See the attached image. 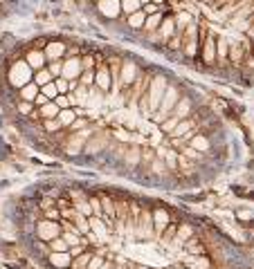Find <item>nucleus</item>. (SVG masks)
Wrapping results in <instances>:
<instances>
[{
    "label": "nucleus",
    "instance_id": "f257e3e1",
    "mask_svg": "<svg viewBox=\"0 0 254 269\" xmlns=\"http://www.w3.org/2000/svg\"><path fill=\"white\" fill-rule=\"evenodd\" d=\"M167 85H169V83H167V79L162 74H158V76H153V79H151L149 92H146L151 115H156L158 108H160V101H162V97H165V92H167Z\"/></svg>",
    "mask_w": 254,
    "mask_h": 269
},
{
    "label": "nucleus",
    "instance_id": "f03ea898",
    "mask_svg": "<svg viewBox=\"0 0 254 269\" xmlns=\"http://www.w3.org/2000/svg\"><path fill=\"white\" fill-rule=\"evenodd\" d=\"M133 236L137 238V240H149V238H153V211L149 209V206H142L140 209V215H137L135 220V233Z\"/></svg>",
    "mask_w": 254,
    "mask_h": 269
},
{
    "label": "nucleus",
    "instance_id": "7ed1b4c3",
    "mask_svg": "<svg viewBox=\"0 0 254 269\" xmlns=\"http://www.w3.org/2000/svg\"><path fill=\"white\" fill-rule=\"evenodd\" d=\"M9 81H11V85H16V88H23V85H27L29 81H32V67L27 65V61H18V63L11 65Z\"/></svg>",
    "mask_w": 254,
    "mask_h": 269
},
{
    "label": "nucleus",
    "instance_id": "20e7f679",
    "mask_svg": "<svg viewBox=\"0 0 254 269\" xmlns=\"http://www.w3.org/2000/svg\"><path fill=\"white\" fill-rule=\"evenodd\" d=\"M90 134H92L90 128H84V130H79V133H70L68 134V139H66V146H63L66 153L68 155H79L81 150H84V146H85Z\"/></svg>",
    "mask_w": 254,
    "mask_h": 269
},
{
    "label": "nucleus",
    "instance_id": "39448f33",
    "mask_svg": "<svg viewBox=\"0 0 254 269\" xmlns=\"http://www.w3.org/2000/svg\"><path fill=\"white\" fill-rule=\"evenodd\" d=\"M36 236L43 242H50L54 238H59L61 236V220L59 222H54V220H41L36 224Z\"/></svg>",
    "mask_w": 254,
    "mask_h": 269
},
{
    "label": "nucleus",
    "instance_id": "423d86ee",
    "mask_svg": "<svg viewBox=\"0 0 254 269\" xmlns=\"http://www.w3.org/2000/svg\"><path fill=\"white\" fill-rule=\"evenodd\" d=\"M137 74H140V67H137L133 61H124L122 70H119V88H122V90L131 88L133 81L137 79Z\"/></svg>",
    "mask_w": 254,
    "mask_h": 269
},
{
    "label": "nucleus",
    "instance_id": "0eeeda50",
    "mask_svg": "<svg viewBox=\"0 0 254 269\" xmlns=\"http://www.w3.org/2000/svg\"><path fill=\"white\" fill-rule=\"evenodd\" d=\"M108 139H110V134L108 133H97V134H90L88 137V141H85V146H84V150L88 155H97V153H101V150L108 146Z\"/></svg>",
    "mask_w": 254,
    "mask_h": 269
},
{
    "label": "nucleus",
    "instance_id": "6e6552de",
    "mask_svg": "<svg viewBox=\"0 0 254 269\" xmlns=\"http://www.w3.org/2000/svg\"><path fill=\"white\" fill-rule=\"evenodd\" d=\"M94 85L101 92H110L113 90V76H110V70L106 63L97 65V70H94Z\"/></svg>",
    "mask_w": 254,
    "mask_h": 269
},
{
    "label": "nucleus",
    "instance_id": "1a4fd4ad",
    "mask_svg": "<svg viewBox=\"0 0 254 269\" xmlns=\"http://www.w3.org/2000/svg\"><path fill=\"white\" fill-rule=\"evenodd\" d=\"M250 52H252V50H250L248 43H232L230 52H227V61H230L234 67H241L243 61H245V56H248Z\"/></svg>",
    "mask_w": 254,
    "mask_h": 269
},
{
    "label": "nucleus",
    "instance_id": "9d476101",
    "mask_svg": "<svg viewBox=\"0 0 254 269\" xmlns=\"http://www.w3.org/2000/svg\"><path fill=\"white\" fill-rule=\"evenodd\" d=\"M81 72H84V67H81V59H79V56H68V59L63 61V72H61L63 79L77 81L81 76Z\"/></svg>",
    "mask_w": 254,
    "mask_h": 269
},
{
    "label": "nucleus",
    "instance_id": "9b49d317",
    "mask_svg": "<svg viewBox=\"0 0 254 269\" xmlns=\"http://www.w3.org/2000/svg\"><path fill=\"white\" fill-rule=\"evenodd\" d=\"M200 59L205 65L216 63V38H214V34H207V38L200 43Z\"/></svg>",
    "mask_w": 254,
    "mask_h": 269
},
{
    "label": "nucleus",
    "instance_id": "f8f14e48",
    "mask_svg": "<svg viewBox=\"0 0 254 269\" xmlns=\"http://www.w3.org/2000/svg\"><path fill=\"white\" fill-rule=\"evenodd\" d=\"M151 211H153V236L160 238L162 231L167 229V224L171 222V215L165 206H156V209H151Z\"/></svg>",
    "mask_w": 254,
    "mask_h": 269
},
{
    "label": "nucleus",
    "instance_id": "ddd939ff",
    "mask_svg": "<svg viewBox=\"0 0 254 269\" xmlns=\"http://www.w3.org/2000/svg\"><path fill=\"white\" fill-rule=\"evenodd\" d=\"M88 224H90V233L92 236H97V240L104 245L106 238H108V227H106V220H101L99 215H90L88 218Z\"/></svg>",
    "mask_w": 254,
    "mask_h": 269
},
{
    "label": "nucleus",
    "instance_id": "4468645a",
    "mask_svg": "<svg viewBox=\"0 0 254 269\" xmlns=\"http://www.w3.org/2000/svg\"><path fill=\"white\" fill-rule=\"evenodd\" d=\"M97 9L101 11V16H106V18H117L119 14H122V5H119V0H99L97 2Z\"/></svg>",
    "mask_w": 254,
    "mask_h": 269
},
{
    "label": "nucleus",
    "instance_id": "2eb2a0df",
    "mask_svg": "<svg viewBox=\"0 0 254 269\" xmlns=\"http://www.w3.org/2000/svg\"><path fill=\"white\" fill-rule=\"evenodd\" d=\"M25 61H27V65L32 67V70H43V67H47V59H45V52L43 50H29L27 56H25Z\"/></svg>",
    "mask_w": 254,
    "mask_h": 269
},
{
    "label": "nucleus",
    "instance_id": "dca6fc26",
    "mask_svg": "<svg viewBox=\"0 0 254 269\" xmlns=\"http://www.w3.org/2000/svg\"><path fill=\"white\" fill-rule=\"evenodd\" d=\"M182 249H184V254L187 256H207V247H205V242L200 240V238H189L187 242L182 245Z\"/></svg>",
    "mask_w": 254,
    "mask_h": 269
},
{
    "label": "nucleus",
    "instance_id": "f3484780",
    "mask_svg": "<svg viewBox=\"0 0 254 269\" xmlns=\"http://www.w3.org/2000/svg\"><path fill=\"white\" fill-rule=\"evenodd\" d=\"M66 50H68V47L63 45L61 41H52V43H47L43 52H45V59H47V63H50V61H59V59H61V56L66 54Z\"/></svg>",
    "mask_w": 254,
    "mask_h": 269
},
{
    "label": "nucleus",
    "instance_id": "a211bd4d",
    "mask_svg": "<svg viewBox=\"0 0 254 269\" xmlns=\"http://www.w3.org/2000/svg\"><path fill=\"white\" fill-rule=\"evenodd\" d=\"M184 267H187V269H212L214 263H212L209 256H187Z\"/></svg>",
    "mask_w": 254,
    "mask_h": 269
},
{
    "label": "nucleus",
    "instance_id": "6ab92c4d",
    "mask_svg": "<svg viewBox=\"0 0 254 269\" xmlns=\"http://www.w3.org/2000/svg\"><path fill=\"white\" fill-rule=\"evenodd\" d=\"M191 110H193V103H191V99H187V97H180V101L175 103V108L171 110V115L173 117H178V119H187L189 115H191Z\"/></svg>",
    "mask_w": 254,
    "mask_h": 269
},
{
    "label": "nucleus",
    "instance_id": "aec40b11",
    "mask_svg": "<svg viewBox=\"0 0 254 269\" xmlns=\"http://www.w3.org/2000/svg\"><path fill=\"white\" fill-rule=\"evenodd\" d=\"M173 20H175V34H180V36H182L184 29H187L189 25L193 23V16H191V11H180V14L173 16Z\"/></svg>",
    "mask_w": 254,
    "mask_h": 269
},
{
    "label": "nucleus",
    "instance_id": "412c9836",
    "mask_svg": "<svg viewBox=\"0 0 254 269\" xmlns=\"http://www.w3.org/2000/svg\"><path fill=\"white\" fill-rule=\"evenodd\" d=\"M50 260H52L54 267L68 269L72 263V256H70V251H52V254H50Z\"/></svg>",
    "mask_w": 254,
    "mask_h": 269
},
{
    "label": "nucleus",
    "instance_id": "4be33fe9",
    "mask_svg": "<svg viewBox=\"0 0 254 269\" xmlns=\"http://www.w3.org/2000/svg\"><path fill=\"white\" fill-rule=\"evenodd\" d=\"M158 34L162 36V41H169L171 36L175 34V20H173V16H167V18H162V25H160V29H158Z\"/></svg>",
    "mask_w": 254,
    "mask_h": 269
},
{
    "label": "nucleus",
    "instance_id": "5701e85b",
    "mask_svg": "<svg viewBox=\"0 0 254 269\" xmlns=\"http://www.w3.org/2000/svg\"><path fill=\"white\" fill-rule=\"evenodd\" d=\"M189 146H191V148H196L198 153H205V150H209V146H212V141L207 139V137H205V134H200V133H196L191 137V139H189Z\"/></svg>",
    "mask_w": 254,
    "mask_h": 269
},
{
    "label": "nucleus",
    "instance_id": "b1692460",
    "mask_svg": "<svg viewBox=\"0 0 254 269\" xmlns=\"http://www.w3.org/2000/svg\"><path fill=\"white\" fill-rule=\"evenodd\" d=\"M41 92V88H38L36 83H34V81H29L27 85H23V88H20V92H18V97L23 99V101H32L34 103V99H36V94Z\"/></svg>",
    "mask_w": 254,
    "mask_h": 269
},
{
    "label": "nucleus",
    "instance_id": "393cba45",
    "mask_svg": "<svg viewBox=\"0 0 254 269\" xmlns=\"http://www.w3.org/2000/svg\"><path fill=\"white\" fill-rule=\"evenodd\" d=\"M59 112H61V108H59L54 101H47L45 106L38 108V115H41V121H43V119H54V117H59Z\"/></svg>",
    "mask_w": 254,
    "mask_h": 269
},
{
    "label": "nucleus",
    "instance_id": "a878e982",
    "mask_svg": "<svg viewBox=\"0 0 254 269\" xmlns=\"http://www.w3.org/2000/svg\"><path fill=\"white\" fill-rule=\"evenodd\" d=\"M227 52H230V43L225 38L216 41V63L218 65H227Z\"/></svg>",
    "mask_w": 254,
    "mask_h": 269
},
{
    "label": "nucleus",
    "instance_id": "bb28decb",
    "mask_svg": "<svg viewBox=\"0 0 254 269\" xmlns=\"http://www.w3.org/2000/svg\"><path fill=\"white\" fill-rule=\"evenodd\" d=\"M189 238H193V227L191 224H178V231H175V240L173 242H178V245L182 247Z\"/></svg>",
    "mask_w": 254,
    "mask_h": 269
},
{
    "label": "nucleus",
    "instance_id": "cd10ccee",
    "mask_svg": "<svg viewBox=\"0 0 254 269\" xmlns=\"http://www.w3.org/2000/svg\"><path fill=\"white\" fill-rule=\"evenodd\" d=\"M160 25H162V11H158V14H153V16H146L144 32L146 34H153V32H158V29H160Z\"/></svg>",
    "mask_w": 254,
    "mask_h": 269
},
{
    "label": "nucleus",
    "instance_id": "c85d7f7f",
    "mask_svg": "<svg viewBox=\"0 0 254 269\" xmlns=\"http://www.w3.org/2000/svg\"><path fill=\"white\" fill-rule=\"evenodd\" d=\"M175 173H182L184 177L193 175V173H196V168H193V162H191V159H187L184 155L178 153V168H175Z\"/></svg>",
    "mask_w": 254,
    "mask_h": 269
},
{
    "label": "nucleus",
    "instance_id": "c756f323",
    "mask_svg": "<svg viewBox=\"0 0 254 269\" xmlns=\"http://www.w3.org/2000/svg\"><path fill=\"white\" fill-rule=\"evenodd\" d=\"M142 159V150L137 148V146H128L126 148V155H124V162L128 164V166H137Z\"/></svg>",
    "mask_w": 254,
    "mask_h": 269
},
{
    "label": "nucleus",
    "instance_id": "7c9ffc66",
    "mask_svg": "<svg viewBox=\"0 0 254 269\" xmlns=\"http://www.w3.org/2000/svg\"><path fill=\"white\" fill-rule=\"evenodd\" d=\"M32 81L38 85V88H43V85H47V83H52V74H50V70L47 67H43V70H36V74L32 76Z\"/></svg>",
    "mask_w": 254,
    "mask_h": 269
},
{
    "label": "nucleus",
    "instance_id": "2f4dec72",
    "mask_svg": "<svg viewBox=\"0 0 254 269\" xmlns=\"http://www.w3.org/2000/svg\"><path fill=\"white\" fill-rule=\"evenodd\" d=\"M119 5H122V14H126V18L131 14H135V11L142 9L140 0H119Z\"/></svg>",
    "mask_w": 254,
    "mask_h": 269
},
{
    "label": "nucleus",
    "instance_id": "473e14b6",
    "mask_svg": "<svg viewBox=\"0 0 254 269\" xmlns=\"http://www.w3.org/2000/svg\"><path fill=\"white\" fill-rule=\"evenodd\" d=\"M144 20H146V14L140 9V11H135V14L128 16L126 23H128V27L131 29H140V27H144Z\"/></svg>",
    "mask_w": 254,
    "mask_h": 269
},
{
    "label": "nucleus",
    "instance_id": "72a5a7b5",
    "mask_svg": "<svg viewBox=\"0 0 254 269\" xmlns=\"http://www.w3.org/2000/svg\"><path fill=\"white\" fill-rule=\"evenodd\" d=\"M57 119L61 121V126H63V128H70V126H72V121L77 119V112L72 110V108H66V110H61V112H59V117H57Z\"/></svg>",
    "mask_w": 254,
    "mask_h": 269
},
{
    "label": "nucleus",
    "instance_id": "f704fd0d",
    "mask_svg": "<svg viewBox=\"0 0 254 269\" xmlns=\"http://www.w3.org/2000/svg\"><path fill=\"white\" fill-rule=\"evenodd\" d=\"M175 231H178V224H175V222H169V224H167V229L162 231L160 240L165 242V245H171V242L175 240Z\"/></svg>",
    "mask_w": 254,
    "mask_h": 269
},
{
    "label": "nucleus",
    "instance_id": "c9c22d12",
    "mask_svg": "<svg viewBox=\"0 0 254 269\" xmlns=\"http://www.w3.org/2000/svg\"><path fill=\"white\" fill-rule=\"evenodd\" d=\"M182 119H178V117H173V115H169L165 121H160V128H162V133H167V134H171L175 130V126L180 124Z\"/></svg>",
    "mask_w": 254,
    "mask_h": 269
},
{
    "label": "nucleus",
    "instance_id": "e433bc0d",
    "mask_svg": "<svg viewBox=\"0 0 254 269\" xmlns=\"http://www.w3.org/2000/svg\"><path fill=\"white\" fill-rule=\"evenodd\" d=\"M162 159H165V164H167V171H175V168H178V153H175V150H165Z\"/></svg>",
    "mask_w": 254,
    "mask_h": 269
},
{
    "label": "nucleus",
    "instance_id": "4c0bfd02",
    "mask_svg": "<svg viewBox=\"0 0 254 269\" xmlns=\"http://www.w3.org/2000/svg\"><path fill=\"white\" fill-rule=\"evenodd\" d=\"M47 247H50V251H70V247H68V242L63 240L61 236L54 238V240L47 242Z\"/></svg>",
    "mask_w": 254,
    "mask_h": 269
},
{
    "label": "nucleus",
    "instance_id": "58836bf2",
    "mask_svg": "<svg viewBox=\"0 0 254 269\" xmlns=\"http://www.w3.org/2000/svg\"><path fill=\"white\" fill-rule=\"evenodd\" d=\"M43 128H45V133H54V134H57L63 126H61V121L54 117V119H43Z\"/></svg>",
    "mask_w": 254,
    "mask_h": 269
},
{
    "label": "nucleus",
    "instance_id": "ea45409f",
    "mask_svg": "<svg viewBox=\"0 0 254 269\" xmlns=\"http://www.w3.org/2000/svg\"><path fill=\"white\" fill-rule=\"evenodd\" d=\"M77 81H79V85H84V88H90V85H94V70H84Z\"/></svg>",
    "mask_w": 254,
    "mask_h": 269
},
{
    "label": "nucleus",
    "instance_id": "a19ab883",
    "mask_svg": "<svg viewBox=\"0 0 254 269\" xmlns=\"http://www.w3.org/2000/svg\"><path fill=\"white\" fill-rule=\"evenodd\" d=\"M47 70H50L52 79H59L61 72H63V61L61 59H59V61H50V63H47Z\"/></svg>",
    "mask_w": 254,
    "mask_h": 269
},
{
    "label": "nucleus",
    "instance_id": "79ce46f5",
    "mask_svg": "<svg viewBox=\"0 0 254 269\" xmlns=\"http://www.w3.org/2000/svg\"><path fill=\"white\" fill-rule=\"evenodd\" d=\"M151 171L156 173V175H165V173H167V164L162 162V157H158V155H156V159L151 162Z\"/></svg>",
    "mask_w": 254,
    "mask_h": 269
},
{
    "label": "nucleus",
    "instance_id": "37998d69",
    "mask_svg": "<svg viewBox=\"0 0 254 269\" xmlns=\"http://www.w3.org/2000/svg\"><path fill=\"white\" fill-rule=\"evenodd\" d=\"M41 92L45 94V97L50 99V101H54V99L59 97V90H57V85H54V81H52V83H47V85H43Z\"/></svg>",
    "mask_w": 254,
    "mask_h": 269
},
{
    "label": "nucleus",
    "instance_id": "c03bdc74",
    "mask_svg": "<svg viewBox=\"0 0 254 269\" xmlns=\"http://www.w3.org/2000/svg\"><path fill=\"white\" fill-rule=\"evenodd\" d=\"M54 85H57L59 94H70V81H68V79L59 76V79H54Z\"/></svg>",
    "mask_w": 254,
    "mask_h": 269
},
{
    "label": "nucleus",
    "instance_id": "a18cd8bd",
    "mask_svg": "<svg viewBox=\"0 0 254 269\" xmlns=\"http://www.w3.org/2000/svg\"><path fill=\"white\" fill-rule=\"evenodd\" d=\"M81 67H84V70H94V67H97V61H94V54H85V56H81Z\"/></svg>",
    "mask_w": 254,
    "mask_h": 269
},
{
    "label": "nucleus",
    "instance_id": "49530a36",
    "mask_svg": "<svg viewBox=\"0 0 254 269\" xmlns=\"http://www.w3.org/2000/svg\"><path fill=\"white\" fill-rule=\"evenodd\" d=\"M180 155H184V157H187V159H191V162H198V159H200V153H198V150L196 148H191V146H184V148L182 150H180Z\"/></svg>",
    "mask_w": 254,
    "mask_h": 269
},
{
    "label": "nucleus",
    "instance_id": "de8ad7c7",
    "mask_svg": "<svg viewBox=\"0 0 254 269\" xmlns=\"http://www.w3.org/2000/svg\"><path fill=\"white\" fill-rule=\"evenodd\" d=\"M84 128H88V119L77 117V119L72 121V126H70V133H79V130H84Z\"/></svg>",
    "mask_w": 254,
    "mask_h": 269
},
{
    "label": "nucleus",
    "instance_id": "09e8293b",
    "mask_svg": "<svg viewBox=\"0 0 254 269\" xmlns=\"http://www.w3.org/2000/svg\"><path fill=\"white\" fill-rule=\"evenodd\" d=\"M43 215H45V220H54V222H59L61 220V211L57 209V206H50V209L43 211Z\"/></svg>",
    "mask_w": 254,
    "mask_h": 269
},
{
    "label": "nucleus",
    "instance_id": "8fccbe9b",
    "mask_svg": "<svg viewBox=\"0 0 254 269\" xmlns=\"http://www.w3.org/2000/svg\"><path fill=\"white\" fill-rule=\"evenodd\" d=\"M167 47H169V50H182V36H180V34H173V36L167 41Z\"/></svg>",
    "mask_w": 254,
    "mask_h": 269
},
{
    "label": "nucleus",
    "instance_id": "3c124183",
    "mask_svg": "<svg viewBox=\"0 0 254 269\" xmlns=\"http://www.w3.org/2000/svg\"><path fill=\"white\" fill-rule=\"evenodd\" d=\"M104 263H106V258H104V256L94 254L92 258H90V263H88V267H85V269H99V267H101V265H104Z\"/></svg>",
    "mask_w": 254,
    "mask_h": 269
},
{
    "label": "nucleus",
    "instance_id": "603ef678",
    "mask_svg": "<svg viewBox=\"0 0 254 269\" xmlns=\"http://www.w3.org/2000/svg\"><path fill=\"white\" fill-rule=\"evenodd\" d=\"M34 108H36V106H34L32 101H20V103H18V112H20V115H27V117H29Z\"/></svg>",
    "mask_w": 254,
    "mask_h": 269
},
{
    "label": "nucleus",
    "instance_id": "864d4df0",
    "mask_svg": "<svg viewBox=\"0 0 254 269\" xmlns=\"http://www.w3.org/2000/svg\"><path fill=\"white\" fill-rule=\"evenodd\" d=\"M160 9H162V7H158L156 2H149V5H144V7H142V11H144L146 16H153V14H158V11H160Z\"/></svg>",
    "mask_w": 254,
    "mask_h": 269
},
{
    "label": "nucleus",
    "instance_id": "5fc2aeb1",
    "mask_svg": "<svg viewBox=\"0 0 254 269\" xmlns=\"http://www.w3.org/2000/svg\"><path fill=\"white\" fill-rule=\"evenodd\" d=\"M54 204H57L59 211H63V209H68V206H72V202L68 198H59V200H54Z\"/></svg>",
    "mask_w": 254,
    "mask_h": 269
},
{
    "label": "nucleus",
    "instance_id": "6e6d98bb",
    "mask_svg": "<svg viewBox=\"0 0 254 269\" xmlns=\"http://www.w3.org/2000/svg\"><path fill=\"white\" fill-rule=\"evenodd\" d=\"M47 101H50V99H47L43 92H38V94H36V99H34V106H38V108H41V106H45Z\"/></svg>",
    "mask_w": 254,
    "mask_h": 269
},
{
    "label": "nucleus",
    "instance_id": "4d7b16f0",
    "mask_svg": "<svg viewBox=\"0 0 254 269\" xmlns=\"http://www.w3.org/2000/svg\"><path fill=\"white\" fill-rule=\"evenodd\" d=\"M243 65H245V67H248V70H252V72H254V56H252V54H248V56H245Z\"/></svg>",
    "mask_w": 254,
    "mask_h": 269
},
{
    "label": "nucleus",
    "instance_id": "13d9d810",
    "mask_svg": "<svg viewBox=\"0 0 254 269\" xmlns=\"http://www.w3.org/2000/svg\"><path fill=\"white\" fill-rule=\"evenodd\" d=\"M45 45H47L45 38H38V41L34 43V50H45Z\"/></svg>",
    "mask_w": 254,
    "mask_h": 269
},
{
    "label": "nucleus",
    "instance_id": "bf43d9fd",
    "mask_svg": "<svg viewBox=\"0 0 254 269\" xmlns=\"http://www.w3.org/2000/svg\"><path fill=\"white\" fill-rule=\"evenodd\" d=\"M99 269H113V263H110V260H108V263H104V265H101V267H99Z\"/></svg>",
    "mask_w": 254,
    "mask_h": 269
},
{
    "label": "nucleus",
    "instance_id": "052dcab7",
    "mask_svg": "<svg viewBox=\"0 0 254 269\" xmlns=\"http://www.w3.org/2000/svg\"><path fill=\"white\" fill-rule=\"evenodd\" d=\"M149 2H151V0H140V5H142V7H144V5H149Z\"/></svg>",
    "mask_w": 254,
    "mask_h": 269
},
{
    "label": "nucleus",
    "instance_id": "680f3d73",
    "mask_svg": "<svg viewBox=\"0 0 254 269\" xmlns=\"http://www.w3.org/2000/svg\"><path fill=\"white\" fill-rule=\"evenodd\" d=\"M137 269H151V267H146V265H137Z\"/></svg>",
    "mask_w": 254,
    "mask_h": 269
}]
</instances>
